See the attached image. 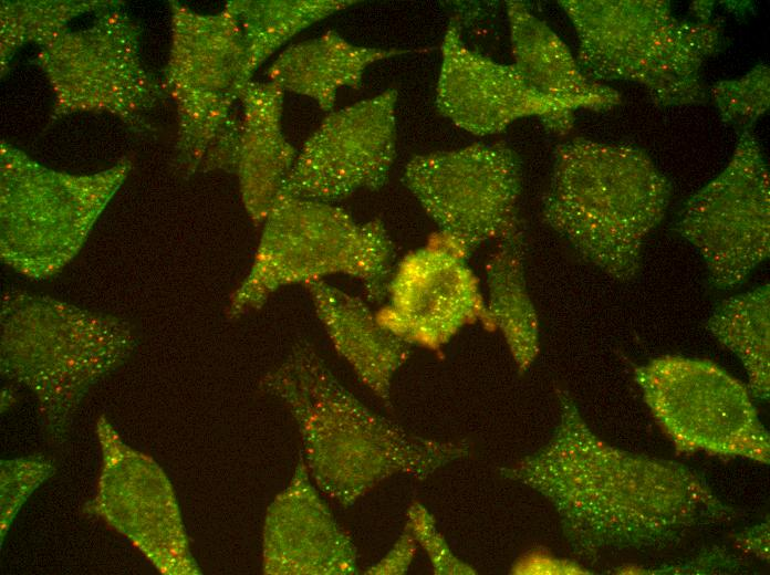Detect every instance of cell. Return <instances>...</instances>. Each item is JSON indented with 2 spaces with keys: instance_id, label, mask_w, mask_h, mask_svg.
Masks as SVG:
<instances>
[{
  "instance_id": "1",
  "label": "cell",
  "mask_w": 770,
  "mask_h": 575,
  "mask_svg": "<svg viewBox=\"0 0 770 575\" xmlns=\"http://www.w3.org/2000/svg\"><path fill=\"white\" fill-rule=\"evenodd\" d=\"M561 424L552 441L519 475L555 505L580 554L658 548L690 531L732 519L691 469L608 446L560 393Z\"/></svg>"
},
{
  "instance_id": "2",
  "label": "cell",
  "mask_w": 770,
  "mask_h": 575,
  "mask_svg": "<svg viewBox=\"0 0 770 575\" xmlns=\"http://www.w3.org/2000/svg\"><path fill=\"white\" fill-rule=\"evenodd\" d=\"M670 196L668 179L644 150L576 137L554 149L541 211L582 259L629 281Z\"/></svg>"
},
{
  "instance_id": "3",
  "label": "cell",
  "mask_w": 770,
  "mask_h": 575,
  "mask_svg": "<svg viewBox=\"0 0 770 575\" xmlns=\"http://www.w3.org/2000/svg\"><path fill=\"white\" fill-rule=\"evenodd\" d=\"M574 27L576 61L599 83L642 86L659 106L705 103L701 69L721 43V29L701 3L697 20L678 19L664 0H561Z\"/></svg>"
},
{
  "instance_id": "4",
  "label": "cell",
  "mask_w": 770,
  "mask_h": 575,
  "mask_svg": "<svg viewBox=\"0 0 770 575\" xmlns=\"http://www.w3.org/2000/svg\"><path fill=\"white\" fill-rule=\"evenodd\" d=\"M393 242L379 219L358 223L330 202L281 191L266 219L252 265L235 290L229 314L261 307L278 290L344 274L360 280L368 299L386 296Z\"/></svg>"
},
{
  "instance_id": "5",
  "label": "cell",
  "mask_w": 770,
  "mask_h": 575,
  "mask_svg": "<svg viewBox=\"0 0 770 575\" xmlns=\"http://www.w3.org/2000/svg\"><path fill=\"white\" fill-rule=\"evenodd\" d=\"M403 182L437 226L444 245L467 259L482 243L523 234L522 168L502 145L472 144L413 157Z\"/></svg>"
},
{
  "instance_id": "6",
  "label": "cell",
  "mask_w": 770,
  "mask_h": 575,
  "mask_svg": "<svg viewBox=\"0 0 770 575\" xmlns=\"http://www.w3.org/2000/svg\"><path fill=\"white\" fill-rule=\"evenodd\" d=\"M634 379L678 451L769 463V432L749 389L716 363L662 356L635 367Z\"/></svg>"
},
{
  "instance_id": "7",
  "label": "cell",
  "mask_w": 770,
  "mask_h": 575,
  "mask_svg": "<svg viewBox=\"0 0 770 575\" xmlns=\"http://www.w3.org/2000/svg\"><path fill=\"white\" fill-rule=\"evenodd\" d=\"M1 323L7 366L49 399L76 397L131 342L117 318L21 291L3 295Z\"/></svg>"
},
{
  "instance_id": "8",
  "label": "cell",
  "mask_w": 770,
  "mask_h": 575,
  "mask_svg": "<svg viewBox=\"0 0 770 575\" xmlns=\"http://www.w3.org/2000/svg\"><path fill=\"white\" fill-rule=\"evenodd\" d=\"M770 178L761 147L743 130L732 156L684 205L676 231L700 254L711 283H742L770 253Z\"/></svg>"
},
{
  "instance_id": "9",
  "label": "cell",
  "mask_w": 770,
  "mask_h": 575,
  "mask_svg": "<svg viewBox=\"0 0 770 575\" xmlns=\"http://www.w3.org/2000/svg\"><path fill=\"white\" fill-rule=\"evenodd\" d=\"M122 172L70 177L31 170L2 181L1 258L31 279L54 275L81 248Z\"/></svg>"
},
{
  "instance_id": "10",
  "label": "cell",
  "mask_w": 770,
  "mask_h": 575,
  "mask_svg": "<svg viewBox=\"0 0 770 575\" xmlns=\"http://www.w3.org/2000/svg\"><path fill=\"white\" fill-rule=\"evenodd\" d=\"M396 101L389 88L330 113L298 153L281 191L332 203L383 187L396 156Z\"/></svg>"
},
{
  "instance_id": "11",
  "label": "cell",
  "mask_w": 770,
  "mask_h": 575,
  "mask_svg": "<svg viewBox=\"0 0 770 575\" xmlns=\"http://www.w3.org/2000/svg\"><path fill=\"white\" fill-rule=\"evenodd\" d=\"M436 106L457 127L478 136L499 133L530 116L538 117L548 129L565 134L575 112L532 90L513 64H501L470 50L452 23L441 44Z\"/></svg>"
},
{
  "instance_id": "12",
  "label": "cell",
  "mask_w": 770,
  "mask_h": 575,
  "mask_svg": "<svg viewBox=\"0 0 770 575\" xmlns=\"http://www.w3.org/2000/svg\"><path fill=\"white\" fill-rule=\"evenodd\" d=\"M466 260L444 244L406 254L389 278L379 322L407 343L436 347L486 315L479 281Z\"/></svg>"
},
{
  "instance_id": "13",
  "label": "cell",
  "mask_w": 770,
  "mask_h": 575,
  "mask_svg": "<svg viewBox=\"0 0 770 575\" xmlns=\"http://www.w3.org/2000/svg\"><path fill=\"white\" fill-rule=\"evenodd\" d=\"M513 65L539 94L571 106L606 111L622 101L613 87L589 79L568 45L522 1H506Z\"/></svg>"
},
{
  "instance_id": "14",
  "label": "cell",
  "mask_w": 770,
  "mask_h": 575,
  "mask_svg": "<svg viewBox=\"0 0 770 575\" xmlns=\"http://www.w3.org/2000/svg\"><path fill=\"white\" fill-rule=\"evenodd\" d=\"M240 95L244 119L233 169L244 208L260 223L282 190L298 153L282 132L284 92L271 82H249Z\"/></svg>"
},
{
  "instance_id": "15",
  "label": "cell",
  "mask_w": 770,
  "mask_h": 575,
  "mask_svg": "<svg viewBox=\"0 0 770 575\" xmlns=\"http://www.w3.org/2000/svg\"><path fill=\"white\" fill-rule=\"evenodd\" d=\"M336 351L382 398L406 359L408 343L387 330L367 304L324 280L303 285Z\"/></svg>"
},
{
  "instance_id": "16",
  "label": "cell",
  "mask_w": 770,
  "mask_h": 575,
  "mask_svg": "<svg viewBox=\"0 0 770 575\" xmlns=\"http://www.w3.org/2000/svg\"><path fill=\"white\" fill-rule=\"evenodd\" d=\"M402 51L358 46L333 31L285 49L268 70L280 90L312 98L331 111L343 87H358L366 67Z\"/></svg>"
},
{
  "instance_id": "17",
  "label": "cell",
  "mask_w": 770,
  "mask_h": 575,
  "mask_svg": "<svg viewBox=\"0 0 770 575\" xmlns=\"http://www.w3.org/2000/svg\"><path fill=\"white\" fill-rule=\"evenodd\" d=\"M487 264L486 315L503 334L512 356L526 370L539 352V320L524 271V236L499 241Z\"/></svg>"
},
{
  "instance_id": "18",
  "label": "cell",
  "mask_w": 770,
  "mask_h": 575,
  "mask_svg": "<svg viewBox=\"0 0 770 575\" xmlns=\"http://www.w3.org/2000/svg\"><path fill=\"white\" fill-rule=\"evenodd\" d=\"M707 330L742 363L752 396L767 399L770 388V289L763 284L724 300Z\"/></svg>"
},
{
  "instance_id": "19",
  "label": "cell",
  "mask_w": 770,
  "mask_h": 575,
  "mask_svg": "<svg viewBox=\"0 0 770 575\" xmlns=\"http://www.w3.org/2000/svg\"><path fill=\"white\" fill-rule=\"evenodd\" d=\"M353 3L345 0L243 1L230 6L229 11L241 31L252 73L296 33Z\"/></svg>"
},
{
  "instance_id": "20",
  "label": "cell",
  "mask_w": 770,
  "mask_h": 575,
  "mask_svg": "<svg viewBox=\"0 0 770 575\" xmlns=\"http://www.w3.org/2000/svg\"><path fill=\"white\" fill-rule=\"evenodd\" d=\"M724 122L750 130L770 105V70L766 64L753 66L736 80L717 82L709 93Z\"/></svg>"
},
{
  "instance_id": "21",
  "label": "cell",
  "mask_w": 770,
  "mask_h": 575,
  "mask_svg": "<svg viewBox=\"0 0 770 575\" xmlns=\"http://www.w3.org/2000/svg\"><path fill=\"white\" fill-rule=\"evenodd\" d=\"M757 534L748 532L746 535L738 537V542L746 546V551H752L755 554L768 560L769 555V533L768 525L756 527Z\"/></svg>"
}]
</instances>
